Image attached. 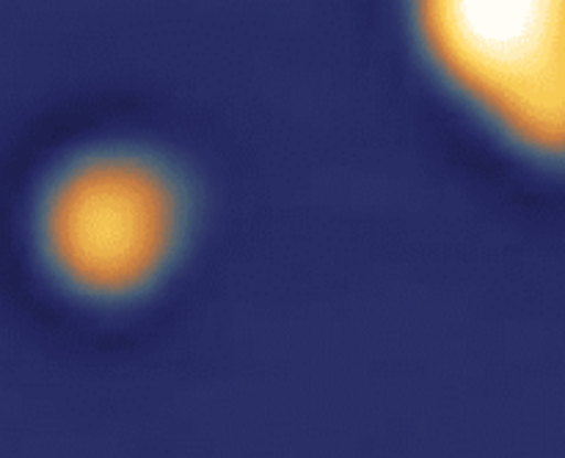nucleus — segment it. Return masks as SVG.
Wrapping results in <instances>:
<instances>
[{"label": "nucleus", "mask_w": 565, "mask_h": 458, "mask_svg": "<svg viewBox=\"0 0 565 458\" xmlns=\"http://www.w3.org/2000/svg\"><path fill=\"white\" fill-rule=\"evenodd\" d=\"M439 86L508 149L565 169V0H406Z\"/></svg>", "instance_id": "f257e3e1"}, {"label": "nucleus", "mask_w": 565, "mask_h": 458, "mask_svg": "<svg viewBox=\"0 0 565 458\" xmlns=\"http://www.w3.org/2000/svg\"><path fill=\"white\" fill-rule=\"evenodd\" d=\"M185 204L163 163L132 149L72 160L39 202V248L61 285L94 301H125L174 259Z\"/></svg>", "instance_id": "f03ea898"}]
</instances>
